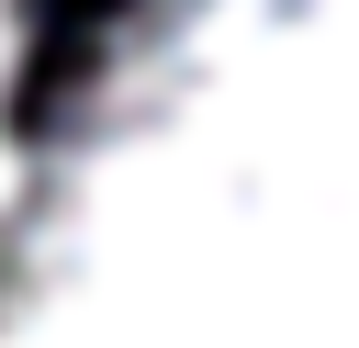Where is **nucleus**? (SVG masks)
I'll return each mask as SVG.
<instances>
[{"mask_svg": "<svg viewBox=\"0 0 359 348\" xmlns=\"http://www.w3.org/2000/svg\"><path fill=\"white\" fill-rule=\"evenodd\" d=\"M22 79H34V0H0V225H11L22 168H34V135H22Z\"/></svg>", "mask_w": 359, "mask_h": 348, "instance_id": "2", "label": "nucleus"}, {"mask_svg": "<svg viewBox=\"0 0 359 348\" xmlns=\"http://www.w3.org/2000/svg\"><path fill=\"white\" fill-rule=\"evenodd\" d=\"M0 348H359V0H123L0 225Z\"/></svg>", "mask_w": 359, "mask_h": 348, "instance_id": "1", "label": "nucleus"}]
</instances>
